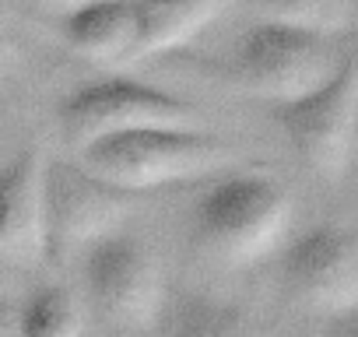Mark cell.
<instances>
[{
  "mask_svg": "<svg viewBox=\"0 0 358 337\" xmlns=\"http://www.w3.org/2000/svg\"><path fill=\"white\" fill-rule=\"evenodd\" d=\"M222 15L225 8L208 4V0H179V4H148L144 0V4H134V46L127 67L187 46Z\"/></svg>",
  "mask_w": 358,
  "mask_h": 337,
  "instance_id": "11",
  "label": "cell"
},
{
  "mask_svg": "<svg viewBox=\"0 0 358 337\" xmlns=\"http://www.w3.org/2000/svg\"><path fill=\"white\" fill-rule=\"evenodd\" d=\"M39 187L43 158L36 151H22L0 165V264L8 257H39Z\"/></svg>",
  "mask_w": 358,
  "mask_h": 337,
  "instance_id": "10",
  "label": "cell"
},
{
  "mask_svg": "<svg viewBox=\"0 0 358 337\" xmlns=\"http://www.w3.org/2000/svg\"><path fill=\"white\" fill-rule=\"evenodd\" d=\"M274 123L281 127L295 158L320 183H344L355 168L358 137V43L337 78L299 102L278 106Z\"/></svg>",
  "mask_w": 358,
  "mask_h": 337,
  "instance_id": "5",
  "label": "cell"
},
{
  "mask_svg": "<svg viewBox=\"0 0 358 337\" xmlns=\"http://www.w3.org/2000/svg\"><path fill=\"white\" fill-rule=\"evenodd\" d=\"M4 278H8V274H4V264H0V309L8 306V302H4Z\"/></svg>",
  "mask_w": 358,
  "mask_h": 337,
  "instance_id": "17",
  "label": "cell"
},
{
  "mask_svg": "<svg viewBox=\"0 0 358 337\" xmlns=\"http://www.w3.org/2000/svg\"><path fill=\"white\" fill-rule=\"evenodd\" d=\"M134 197L113 190L78 162H43L39 187V257L67 264L120 232Z\"/></svg>",
  "mask_w": 358,
  "mask_h": 337,
  "instance_id": "4",
  "label": "cell"
},
{
  "mask_svg": "<svg viewBox=\"0 0 358 337\" xmlns=\"http://www.w3.org/2000/svg\"><path fill=\"white\" fill-rule=\"evenodd\" d=\"M0 337H4V330H0Z\"/></svg>",
  "mask_w": 358,
  "mask_h": 337,
  "instance_id": "20",
  "label": "cell"
},
{
  "mask_svg": "<svg viewBox=\"0 0 358 337\" xmlns=\"http://www.w3.org/2000/svg\"><path fill=\"white\" fill-rule=\"evenodd\" d=\"M197 109L172 92L134 81L127 74H109L74 88L60 102L64 137L85 151L95 141L151 130V127H194Z\"/></svg>",
  "mask_w": 358,
  "mask_h": 337,
  "instance_id": "6",
  "label": "cell"
},
{
  "mask_svg": "<svg viewBox=\"0 0 358 337\" xmlns=\"http://www.w3.org/2000/svg\"><path fill=\"white\" fill-rule=\"evenodd\" d=\"M81 327H85L81 302L74 299L71 288L60 285L39 288L18 316V337H81Z\"/></svg>",
  "mask_w": 358,
  "mask_h": 337,
  "instance_id": "12",
  "label": "cell"
},
{
  "mask_svg": "<svg viewBox=\"0 0 358 337\" xmlns=\"http://www.w3.org/2000/svg\"><path fill=\"white\" fill-rule=\"evenodd\" d=\"M4 323H8V306L0 309V330H4Z\"/></svg>",
  "mask_w": 358,
  "mask_h": 337,
  "instance_id": "18",
  "label": "cell"
},
{
  "mask_svg": "<svg viewBox=\"0 0 358 337\" xmlns=\"http://www.w3.org/2000/svg\"><path fill=\"white\" fill-rule=\"evenodd\" d=\"M281 288L292 306L337 320L358 309V232L341 222H316L281 250Z\"/></svg>",
  "mask_w": 358,
  "mask_h": 337,
  "instance_id": "7",
  "label": "cell"
},
{
  "mask_svg": "<svg viewBox=\"0 0 358 337\" xmlns=\"http://www.w3.org/2000/svg\"><path fill=\"white\" fill-rule=\"evenodd\" d=\"M74 162L113 190L137 197L155 187L211 176L232 162V148L197 127H151L95 141Z\"/></svg>",
  "mask_w": 358,
  "mask_h": 337,
  "instance_id": "3",
  "label": "cell"
},
{
  "mask_svg": "<svg viewBox=\"0 0 358 337\" xmlns=\"http://www.w3.org/2000/svg\"><path fill=\"white\" fill-rule=\"evenodd\" d=\"M358 43V29L348 36L302 32L292 25L253 18L232 46V78L274 109L299 102L323 88L348 64Z\"/></svg>",
  "mask_w": 358,
  "mask_h": 337,
  "instance_id": "2",
  "label": "cell"
},
{
  "mask_svg": "<svg viewBox=\"0 0 358 337\" xmlns=\"http://www.w3.org/2000/svg\"><path fill=\"white\" fill-rule=\"evenodd\" d=\"M351 173H358V137H355V168H351Z\"/></svg>",
  "mask_w": 358,
  "mask_h": 337,
  "instance_id": "19",
  "label": "cell"
},
{
  "mask_svg": "<svg viewBox=\"0 0 358 337\" xmlns=\"http://www.w3.org/2000/svg\"><path fill=\"white\" fill-rule=\"evenodd\" d=\"M190 225L211 260L222 267H253L292 239L295 201L267 173H222L197 194Z\"/></svg>",
  "mask_w": 358,
  "mask_h": 337,
  "instance_id": "1",
  "label": "cell"
},
{
  "mask_svg": "<svg viewBox=\"0 0 358 337\" xmlns=\"http://www.w3.org/2000/svg\"><path fill=\"white\" fill-rule=\"evenodd\" d=\"M165 337H264V334L239 306L194 299L172 316Z\"/></svg>",
  "mask_w": 358,
  "mask_h": 337,
  "instance_id": "13",
  "label": "cell"
},
{
  "mask_svg": "<svg viewBox=\"0 0 358 337\" xmlns=\"http://www.w3.org/2000/svg\"><path fill=\"white\" fill-rule=\"evenodd\" d=\"M85 288L92 309L116 330H144L162 313V267L148 243L113 232L85 253Z\"/></svg>",
  "mask_w": 358,
  "mask_h": 337,
  "instance_id": "8",
  "label": "cell"
},
{
  "mask_svg": "<svg viewBox=\"0 0 358 337\" xmlns=\"http://www.w3.org/2000/svg\"><path fill=\"white\" fill-rule=\"evenodd\" d=\"M60 39L85 60L127 67L134 46V4H43Z\"/></svg>",
  "mask_w": 358,
  "mask_h": 337,
  "instance_id": "9",
  "label": "cell"
},
{
  "mask_svg": "<svg viewBox=\"0 0 358 337\" xmlns=\"http://www.w3.org/2000/svg\"><path fill=\"white\" fill-rule=\"evenodd\" d=\"M330 337H358V309L330 320Z\"/></svg>",
  "mask_w": 358,
  "mask_h": 337,
  "instance_id": "16",
  "label": "cell"
},
{
  "mask_svg": "<svg viewBox=\"0 0 358 337\" xmlns=\"http://www.w3.org/2000/svg\"><path fill=\"white\" fill-rule=\"evenodd\" d=\"M253 18L292 25V29H302V32H323V36H348V32H355V8L327 4V0L264 4V8H253Z\"/></svg>",
  "mask_w": 358,
  "mask_h": 337,
  "instance_id": "14",
  "label": "cell"
},
{
  "mask_svg": "<svg viewBox=\"0 0 358 337\" xmlns=\"http://www.w3.org/2000/svg\"><path fill=\"white\" fill-rule=\"evenodd\" d=\"M11 60H15V36H11V25H8L4 11H0V71H4Z\"/></svg>",
  "mask_w": 358,
  "mask_h": 337,
  "instance_id": "15",
  "label": "cell"
}]
</instances>
